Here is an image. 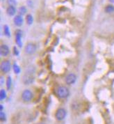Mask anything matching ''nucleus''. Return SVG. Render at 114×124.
Masks as SVG:
<instances>
[{"label": "nucleus", "mask_w": 114, "mask_h": 124, "mask_svg": "<svg viewBox=\"0 0 114 124\" xmlns=\"http://www.w3.org/2000/svg\"><path fill=\"white\" fill-rule=\"evenodd\" d=\"M66 117V111L63 108H59L55 113V118L57 121H62Z\"/></svg>", "instance_id": "7ed1b4c3"}, {"label": "nucleus", "mask_w": 114, "mask_h": 124, "mask_svg": "<svg viewBox=\"0 0 114 124\" xmlns=\"http://www.w3.org/2000/svg\"><path fill=\"white\" fill-rule=\"evenodd\" d=\"M105 12L107 13H111L114 12V6L113 5H107L105 7Z\"/></svg>", "instance_id": "f8f14e48"}, {"label": "nucleus", "mask_w": 114, "mask_h": 124, "mask_svg": "<svg viewBox=\"0 0 114 124\" xmlns=\"http://www.w3.org/2000/svg\"><path fill=\"white\" fill-rule=\"evenodd\" d=\"M32 98H33V94H32V92L30 90L26 89L22 94V99L24 102L30 101L32 99Z\"/></svg>", "instance_id": "20e7f679"}, {"label": "nucleus", "mask_w": 114, "mask_h": 124, "mask_svg": "<svg viewBox=\"0 0 114 124\" xmlns=\"http://www.w3.org/2000/svg\"><path fill=\"white\" fill-rule=\"evenodd\" d=\"M6 93L5 90L1 89V91H0V99H1V100L6 98Z\"/></svg>", "instance_id": "2eb2a0df"}, {"label": "nucleus", "mask_w": 114, "mask_h": 124, "mask_svg": "<svg viewBox=\"0 0 114 124\" xmlns=\"http://www.w3.org/2000/svg\"><path fill=\"white\" fill-rule=\"evenodd\" d=\"M13 71H14V72L16 74H19V73H20V67L17 66V64H15L13 65Z\"/></svg>", "instance_id": "a211bd4d"}, {"label": "nucleus", "mask_w": 114, "mask_h": 124, "mask_svg": "<svg viewBox=\"0 0 114 124\" xmlns=\"http://www.w3.org/2000/svg\"><path fill=\"white\" fill-rule=\"evenodd\" d=\"M35 73V69L34 67L28 68L23 76V82L25 84H30L34 82V74Z\"/></svg>", "instance_id": "f257e3e1"}, {"label": "nucleus", "mask_w": 114, "mask_h": 124, "mask_svg": "<svg viewBox=\"0 0 114 124\" xmlns=\"http://www.w3.org/2000/svg\"><path fill=\"white\" fill-rule=\"evenodd\" d=\"M22 33L20 30H17L15 32V42L17 44V45H19L20 47L22 46Z\"/></svg>", "instance_id": "1a4fd4ad"}, {"label": "nucleus", "mask_w": 114, "mask_h": 124, "mask_svg": "<svg viewBox=\"0 0 114 124\" xmlns=\"http://www.w3.org/2000/svg\"><path fill=\"white\" fill-rule=\"evenodd\" d=\"M111 2H112V3H114V0H109Z\"/></svg>", "instance_id": "5701e85b"}, {"label": "nucleus", "mask_w": 114, "mask_h": 124, "mask_svg": "<svg viewBox=\"0 0 114 124\" xmlns=\"http://www.w3.org/2000/svg\"><path fill=\"white\" fill-rule=\"evenodd\" d=\"M19 13L20 15H23L26 14L27 13V8L25 6H21L19 8Z\"/></svg>", "instance_id": "dca6fc26"}, {"label": "nucleus", "mask_w": 114, "mask_h": 124, "mask_svg": "<svg viewBox=\"0 0 114 124\" xmlns=\"http://www.w3.org/2000/svg\"><path fill=\"white\" fill-rule=\"evenodd\" d=\"M26 22L27 23V24L31 25L32 24V23L34 22V19H33V16L31 14H28L26 17Z\"/></svg>", "instance_id": "ddd939ff"}, {"label": "nucleus", "mask_w": 114, "mask_h": 124, "mask_svg": "<svg viewBox=\"0 0 114 124\" xmlns=\"http://www.w3.org/2000/svg\"><path fill=\"white\" fill-rule=\"evenodd\" d=\"M77 80V76L74 73H70L65 77V82L68 85H71L74 84Z\"/></svg>", "instance_id": "0eeeda50"}, {"label": "nucleus", "mask_w": 114, "mask_h": 124, "mask_svg": "<svg viewBox=\"0 0 114 124\" xmlns=\"http://www.w3.org/2000/svg\"><path fill=\"white\" fill-rule=\"evenodd\" d=\"M36 51V46L35 44L29 43L24 47V52L27 54H32Z\"/></svg>", "instance_id": "39448f33"}, {"label": "nucleus", "mask_w": 114, "mask_h": 124, "mask_svg": "<svg viewBox=\"0 0 114 124\" xmlns=\"http://www.w3.org/2000/svg\"><path fill=\"white\" fill-rule=\"evenodd\" d=\"M13 22H14L15 24L17 27H20L23 24V18L20 15H16L13 19Z\"/></svg>", "instance_id": "9d476101"}, {"label": "nucleus", "mask_w": 114, "mask_h": 124, "mask_svg": "<svg viewBox=\"0 0 114 124\" xmlns=\"http://www.w3.org/2000/svg\"><path fill=\"white\" fill-rule=\"evenodd\" d=\"M11 63L9 61L6 60V61H3L1 64V70L3 73H6L10 71L11 70Z\"/></svg>", "instance_id": "423d86ee"}, {"label": "nucleus", "mask_w": 114, "mask_h": 124, "mask_svg": "<svg viewBox=\"0 0 114 124\" xmlns=\"http://www.w3.org/2000/svg\"><path fill=\"white\" fill-rule=\"evenodd\" d=\"M2 110H3V105H0V110H1V112H2Z\"/></svg>", "instance_id": "4be33fe9"}, {"label": "nucleus", "mask_w": 114, "mask_h": 124, "mask_svg": "<svg viewBox=\"0 0 114 124\" xmlns=\"http://www.w3.org/2000/svg\"><path fill=\"white\" fill-rule=\"evenodd\" d=\"M57 95L60 98H67L69 94H70V91L68 90V89L65 87L64 86H61L59 87H58L57 90Z\"/></svg>", "instance_id": "f03ea898"}, {"label": "nucleus", "mask_w": 114, "mask_h": 124, "mask_svg": "<svg viewBox=\"0 0 114 124\" xmlns=\"http://www.w3.org/2000/svg\"><path fill=\"white\" fill-rule=\"evenodd\" d=\"M13 49H14V54H15V55H18L19 52H18V51H17V49L16 47H14Z\"/></svg>", "instance_id": "412c9836"}, {"label": "nucleus", "mask_w": 114, "mask_h": 124, "mask_svg": "<svg viewBox=\"0 0 114 124\" xmlns=\"http://www.w3.org/2000/svg\"><path fill=\"white\" fill-rule=\"evenodd\" d=\"M0 119L2 121H6V115H5V114L3 112H0Z\"/></svg>", "instance_id": "aec40b11"}, {"label": "nucleus", "mask_w": 114, "mask_h": 124, "mask_svg": "<svg viewBox=\"0 0 114 124\" xmlns=\"http://www.w3.org/2000/svg\"><path fill=\"white\" fill-rule=\"evenodd\" d=\"M11 77H8L7 80H6V87L8 90H9L11 87Z\"/></svg>", "instance_id": "f3484780"}, {"label": "nucleus", "mask_w": 114, "mask_h": 124, "mask_svg": "<svg viewBox=\"0 0 114 124\" xmlns=\"http://www.w3.org/2000/svg\"><path fill=\"white\" fill-rule=\"evenodd\" d=\"M4 34L6 36L9 37L11 36V33H10V30H9V27L8 25H4Z\"/></svg>", "instance_id": "4468645a"}, {"label": "nucleus", "mask_w": 114, "mask_h": 124, "mask_svg": "<svg viewBox=\"0 0 114 124\" xmlns=\"http://www.w3.org/2000/svg\"><path fill=\"white\" fill-rule=\"evenodd\" d=\"M10 52V50L6 45H1L0 47V54L3 57H6Z\"/></svg>", "instance_id": "6e6552de"}, {"label": "nucleus", "mask_w": 114, "mask_h": 124, "mask_svg": "<svg viewBox=\"0 0 114 124\" xmlns=\"http://www.w3.org/2000/svg\"><path fill=\"white\" fill-rule=\"evenodd\" d=\"M16 13V9L14 6H9L6 9V13L9 16H13Z\"/></svg>", "instance_id": "9b49d317"}, {"label": "nucleus", "mask_w": 114, "mask_h": 124, "mask_svg": "<svg viewBox=\"0 0 114 124\" xmlns=\"http://www.w3.org/2000/svg\"><path fill=\"white\" fill-rule=\"evenodd\" d=\"M8 3L10 6H15L17 4L16 0H8Z\"/></svg>", "instance_id": "6ab92c4d"}]
</instances>
